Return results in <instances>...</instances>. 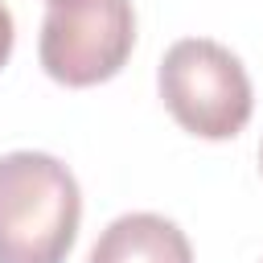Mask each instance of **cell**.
Returning <instances> with one entry per match:
<instances>
[{"instance_id":"1","label":"cell","mask_w":263,"mask_h":263,"mask_svg":"<svg viewBox=\"0 0 263 263\" xmlns=\"http://www.w3.org/2000/svg\"><path fill=\"white\" fill-rule=\"evenodd\" d=\"M82 218L74 173L49 152L0 156V263H66Z\"/></svg>"},{"instance_id":"2","label":"cell","mask_w":263,"mask_h":263,"mask_svg":"<svg viewBox=\"0 0 263 263\" xmlns=\"http://www.w3.org/2000/svg\"><path fill=\"white\" fill-rule=\"evenodd\" d=\"M160 99L168 115L201 140H230L251 119V78L242 62L210 37H185L168 45L156 70Z\"/></svg>"},{"instance_id":"3","label":"cell","mask_w":263,"mask_h":263,"mask_svg":"<svg viewBox=\"0 0 263 263\" xmlns=\"http://www.w3.org/2000/svg\"><path fill=\"white\" fill-rule=\"evenodd\" d=\"M136 45L132 0H49L37 58L62 86H99L123 70Z\"/></svg>"},{"instance_id":"4","label":"cell","mask_w":263,"mask_h":263,"mask_svg":"<svg viewBox=\"0 0 263 263\" xmlns=\"http://www.w3.org/2000/svg\"><path fill=\"white\" fill-rule=\"evenodd\" d=\"M86 263H193V247L160 214H123L95 238Z\"/></svg>"},{"instance_id":"5","label":"cell","mask_w":263,"mask_h":263,"mask_svg":"<svg viewBox=\"0 0 263 263\" xmlns=\"http://www.w3.org/2000/svg\"><path fill=\"white\" fill-rule=\"evenodd\" d=\"M12 41H16V29H12V12H8V4L0 0V66L12 58Z\"/></svg>"},{"instance_id":"6","label":"cell","mask_w":263,"mask_h":263,"mask_svg":"<svg viewBox=\"0 0 263 263\" xmlns=\"http://www.w3.org/2000/svg\"><path fill=\"white\" fill-rule=\"evenodd\" d=\"M259 164H263V148H259Z\"/></svg>"}]
</instances>
